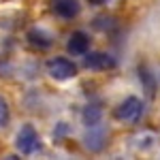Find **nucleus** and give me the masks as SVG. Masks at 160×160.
Listing matches in <instances>:
<instances>
[{
	"label": "nucleus",
	"mask_w": 160,
	"mask_h": 160,
	"mask_svg": "<svg viewBox=\"0 0 160 160\" xmlns=\"http://www.w3.org/2000/svg\"><path fill=\"white\" fill-rule=\"evenodd\" d=\"M143 115V102L137 98V96H128V98L120 102V107L115 109V118L120 122H139Z\"/></svg>",
	"instance_id": "f257e3e1"
},
{
	"label": "nucleus",
	"mask_w": 160,
	"mask_h": 160,
	"mask_svg": "<svg viewBox=\"0 0 160 160\" xmlns=\"http://www.w3.org/2000/svg\"><path fill=\"white\" fill-rule=\"evenodd\" d=\"M41 143H38V135L37 130H34V126L32 124H26L19 128V132H17V141H15V148L19 149L22 154H32L34 149L38 148Z\"/></svg>",
	"instance_id": "f03ea898"
},
{
	"label": "nucleus",
	"mask_w": 160,
	"mask_h": 160,
	"mask_svg": "<svg viewBox=\"0 0 160 160\" xmlns=\"http://www.w3.org/2000/svg\"><path fill=\"white\" fill-rule=\"evenodd\" d=\"M47 73L58 79V81H64V79H71L77 75V66L68 58H51L47 62Z\"/></svg>",
	"instance_id": "7ed1b4c3"
},
{
	"label": "nucleus",
	"mask_w": 160,
	"mask_h": 160,
	"mask_svg": "<svg viewBox=\"0 0 160 160\" xmlns=\"http://www.w3.org/2000/svg\"><path fill=\"white\" fill-rule=\"evenodd\" d=\"M51 11L64 19H73L81 11V2L79 0H51Z\"/></svg>",
	"instance_id": "20e7f679"
},
{
	"label": "nucleus",
	"mask_w": 160,
	"mask_h": 160,
	"mask_svg": "<svg viewBox=\"0 0 160 160\" xmlns=\"http://www.w3.org/2000/svg\"><path fill=\"white\" fill-rule=\"evenodd\" d=\"M83 64L86 68H92V71H107V68H113L115 66V60L111 58L109 53H102V51H94L83 58Z\"/></svg>",
	"instance_id": "39448f33"
},
{
	"label": "nucleus",
	"mask_w": 160,
	"mask_h": 160,
	"mask_svg": "<svg viewBox=\"0 0 160 160\" xmlns=\"http://www.w3.org/2000/svg\"><path fill=\"white\" fill-rule=\"evenodd\" d=\"M66 49H68L71 56H86L88 49H90V37L86 32H81V30L73 32L68 43H66Z\"/></svg>",
	"instance_id": "423d86ee"
},
{
	"label": "nucleus",
	"mask_w": 160,
	"mask_h": 160,
	"mask_svg": "<svg viewBox=\"0 0 160 160\" xmlns=\"http://www.w3.org/2000/svg\"><path fill=\"white\" fill-rule=\"evenodd\" d=\"M139 79H141V83H143L145 96H148V98H154V94H156V88H158V79L154 77V73L149 71L145 64H143V66H139Z\"/></svg>",
	"instance_id": "0eeeda50"
},
{
	"label": "nucleus",
	"mask_w": 160,
	"mask_h": 160,
	"mask_svg": "<svg viewBox=\"0 0 160 160\" xmlns=\"http://www.w3.org/2000/svg\"><path fill=\"white\" fill-rule=\"evenodd\" d=\"M28 41H30V45H34L38 49H45V47H49L51 43H53L51 34L47 30H43V28H32L28 32Z\"/></svg>",
	"instance_id": "6e6552de"
},
{
	"label": "nucleus",
	"mask_w": 160,
	"mask_h": 160,
	"mask_svg": "<svg viewBox=\"0 0 160 160\" xmlns=\"http://www.w3.org/2000/svg\"><path fill=\"white\" fill-rule=\"evenodd\" d=\"M100 118H102V109L98 105H88L83 109V113H81V120H83V124L88 128H96L100 124Z\"/></svg>",
	"instance_id": "1a4fd4ad"
},
{
	"label": "nucleus",
	"mask_w": 160,
	"mask_h": 160,
	"mask_svg": "<svg viewBox=\"0 0 160 160\" xmlns=\"http://www.w3.org/2000/svg\"><path fill=\"white\" fill-rule=\"evenodd\" d=\"M102 137H105V132H102V130H98V132H92V128H90V135L86 137L88 148H90V149H94V152H98V149L102 148V141H100Z\"/></svg>",
	"instance_id": "9d476101"
},
{
	"label": "nucleus",
	"mask_w": 160,
	"mask_h": 160,
	"mask_svg": "<svg viewBox=\"0 0 160 160\" xmlns=\"http://www.w3.org/2000/svg\"><path fill=\"white\" fill-rule=\"evenodd\" d=\"M11 120V111H9V102L0 96V128H4Z\"/></svg>",
	"instance_id": "9b49d317"
},
{
	"label": "nucleus",
	"mask_w": 160,
	"mask_h": 160,
	"mask_svg": "<svg viewBox=\"0 0 160 160\" xmlns=\"http://www.w3.org/2000/svg\"><path fill=\"white\" fill-rule=\"evenodd\" d=\"M90 2H96V4H102L105 0H90Z\"/></svg>",
	"instance_id": "f8f14e48"
}]
</instances>
